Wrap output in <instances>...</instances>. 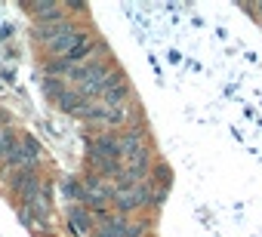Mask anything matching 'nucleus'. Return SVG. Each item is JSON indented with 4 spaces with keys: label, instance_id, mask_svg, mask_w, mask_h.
<instances>
[{
    "label": "nucleus",
    "instance_id": "2",
    "mask_svg": "<svg viewBox=\"0 0 262 237\" xmlns=\"http://www.w3.org/2000/svg\"><path fill=\"white\" fill-rule=\"evenodd\" d=\"M151 200V188L148 185H120V188H114V197H111V203L120 209V212H129V209H139V206H145Z\"/></svg>",
    "mask_w": 262,
    "mask_h": 237
},
{
    "label": "nucleus",
    "instance_id": "5",
    "mask_svg": "<svg viewBox=\"0 0 262 237\" xmlns=\"http://www.w3.org/2000/svg\"><path fill=\"white\" fill-rule=\"evenodd\" d=\"M16 191H19V197H25V203H31V200L40 194V182H37V176H34V173L19 176V179H16Z\"/></svg>",
    "mask_w": 262,
    "mask_h": 237
},
{
    "label": "nucleus",
    "instance_id": "4",
    "mask_svg": "<svg viewBox=\"0 0 262 237\" xmlns=\"http://www.w3.org/2000/svg\"><path fill=\"white\" fill-rule=\"evenodd\" d=\"M37 157H40V151H37V142H34V139H16V148H13V154H10V160H7V163L31 167Z\"/></svg>",
    "mask_w": 262,
    "mask_h": 237
},
{
    "label": "nucleus",
    "instance_id": "6",
    "mask_svg": "<svg viewBox=\"0 0 262 237\" xmlns=\"http://www.w3.org/2000/svg\"><path fill=\"white\" fill-rule=\"evenodd\" d=\"M68 228H71L77 237H83V234L90 231V222H86V209H83V206H77V209L68 212Z\"/></svg>",
    "mask_w": 262,
    "mask_h": 237
},
{
    "label": "nucleus",
    "instance_id": "1",
    "mask_svg": "<svg viewBox=\"0 0 262 237\" xmlns=\"http://www.w3.org/2000/svg\"><path fill=\"white\" fill-rule=\"evenodd\" d=\"M90 160L99 167L102 179H120V151H117V136H102L90 148Z\"/></svg>",
    "mask_w": 262,
    "mask_h": 237
},
{
    "label": "nucleus",
    "instance_id": "3",
    "mask_svg": "<svg viewBox=\"0 0 262 237\" xmlns=\"http://www.w3.org/2000/svg\"><path fill=\"white\" fill-rule=\"evenodd\" d=\"M142 231L133 225V222H123V219H111V216H105L102 222H99V231H96V237H139Z\"/></svg>",
    "mask_w": 262,
    "mask_h": 237
}]
</instances>
